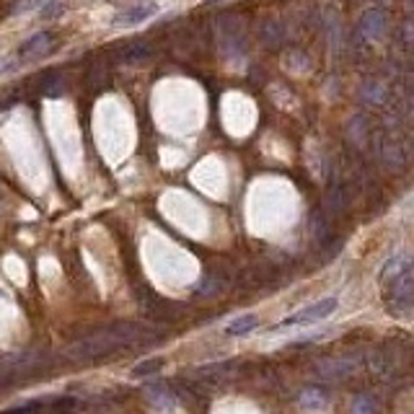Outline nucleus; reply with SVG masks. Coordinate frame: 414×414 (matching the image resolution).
<instances>
[{
	"label": "nucleus",
	"instance_id": "f257e3e1",
	"mask_svg": "<svg viewBox=\"0 0 414 414\" xmlns=\"http://www.w3.org/2000/svg\"><path fill=\"white\" fill-rule=\"evenodd\" d=\"M386 306L391 313H406V311H412L414 308V280L406 275H399L396 280L391 282V287L386 290Z\"/></svg>",
	"mask_w": 414,
	"mask_h": 414
},
{
	"label": "nucleus",
	"instance_id": "f03ea898",
	"mask_svg": "<svg viewBox=\"0 0 414 414\" xmlns=\"http://www.w3.org/2000/svg\"><path fill=\"white\" fill-rule=\"evenodd\" d=\"M337 306H340V300H337V298H324V300H319V303H311V306L300 308V311H298V313H293V316L282 319V327H303V324H316V321L331 316V313L337 311Z\"/></svg>",
	"mask_w": 414,
	"mask_h": 414
},
{
	"label": "nucleus",
	"instance_id": "7ed1b4c3",
	"mask_svg": "<svg viewBox=\"0 0 414 414\" xmlns=\"http://www.w3.org/2000/svg\"><path fill=\"white\" fill-rule=\"evenodd\" d=\"M156 11H158V6L156 3H140V6H132V8H127V11H122L114 19V26H138V23L148 21L150 16H156Z\"/></svg>",
	"mask_w": 414,
	"mask_h": 414
},
{
	"label": "nucleus",
	"instance_id": "20e7f679",
	"mask_svg": "<svg viewBox=\"0 0 414 414\" xmlns=\"http://www.w3.org/2000/svg\"><path fill=\"white\" fill-rule=\"evenodd\" d=\"M52 47V34H34L26 42H21L19 47V57H34V54H42Z\"/></svg>",
	"mask_w": 414,
	"mask_h": 414
},
{
	"label": "nucleus",
	"instance_id": "39448f33",
	"mask_svg": "<svg viewBox=\"0 0 414 414\" xmlns=\"http://www.w3.org/2000/svg\"><path fill=\"white\" fill-rule=\"evenodd\" d=\"M150 54H153V44L138 39V42H130V44L122 47L119 60H125V63H138V60H145V57H150Z\"/></svg>",
	"mask_w": 414,
	"mask_h": 414
},
{
	"label": "nucleus",
	"instance_id": "423d86ee",
	"mask_svg": "<svg viewBox=\"0 0 414 414\" xmlns=\"http://www.w3.org/2000/svg\"><path fill=\"white\" fill-rule=\"evenodd\" d=\"M256 324H259V319H256L254 313H246V316H238V319L231 321L228 329H225V334H231V337H244V334L256 329Z\"/></svg>",
	"mask_w": 414,
	"mask_h": 414
},
{
	"label": "nucleus",
	"instance_id": "0eeeda50",
	"mask_svg": "<svg viewBox=\"0 0 414 414\" xmlns=\"http://www.w3.org/2000/svg\"><path fill=\"white\" fill-rule=\"evenodd\" d=\"M145 393H148V402L153 404V406H158V409H166V406L174 404V396L169 393L166 386H150Z\"/></svg>",
	"mask_w": 414,
	"mask_h": 414
},
{
	"label": "nucleus",
	"instance_id": "6e6552de",
	"mask_svg": "<svg viewBox=\"0 0 414 414\" xmlns=\"http://www.w3.org/2000/svg\"><path fill=\"white\" fill-rule=\"evenodd\" d=\"M163 368V360L161 358H150V360H143L140 365L132 368V375L135 378H143V375H150V373H158Z\"/></svg>",
	"mask_w": 414,
	"mask_h": 414
},
{
	"label": "nucleus",
	"instance_id": "1a4fd4ad",
	"mask_svg": "<svg viewBox=\"0 0 414 414\" xmlns=\"http://www.w3.org/2000/svg\"><path fill=\"white\" fill-rule=\"evenodd\" d=\"M50 0H19L16 6H13V13L19 16V13H29V11H37V8H44Z\"/></svg>",
	"mask_w": 414,
	"mask_h": 414
},
{
	"label": "nucleus",
	"instance_id": "9d476101",
	"mask_svg": "<svg viewBox=\"0 0 414 414\" xmlns=\"http://www.w3.org/2000/svg\"><path fill=\"white\" fill-rule=\"evenodd\" d=\"M60 11H63L60 6H50V8H42V16H44V19H54V16H57Z\"/></svg>",
	"mask_w": 414,
	"mask_h": 414
},
{
	"label": "nucleus",
	"instance_id": "9b49d317",
	"mask_svg": "<svg viewBox=\"0 0 414 414\" xmlns=\"http://www.w3.org/2000/svg\"><path fill=\"white\" fill-rule=\"evenodd\" d=\"M6 68H11V63H6V60H0V70H6Z\"/></svg>",
	"mask_w": 414,
	"mask_h": 414
}]
</instances>
